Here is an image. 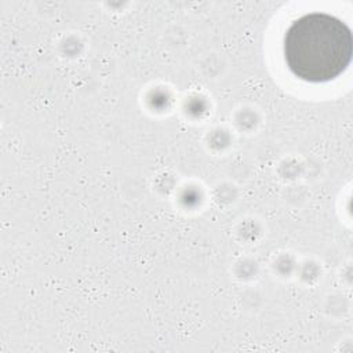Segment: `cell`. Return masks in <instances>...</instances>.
Returning <instances> with one entry per match:
<instances>
[{"mask_svg": "<svg viewBox=\"0 0 353 353\" xmlns=\"http://www.w3.org/2000/svg\"><path fill=\"white\" fill-rule=\"evenodd\" d=\"M353 37L342 19L310 12L295 19L284 34V58L294 76L309 83L338 77L350 63Z\"/></svg>", "mask_w": 353, "mask_h": 353, "instance_id": "1", "label": "cell"}]
</instances>
